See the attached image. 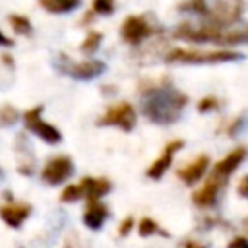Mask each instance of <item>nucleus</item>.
<instances>
[{"label": "nucleus", "instance_id": "nucleus-1", "mask_svg": "<svg viewBox=\"0 0 248 248\" xmlns=\"http://www.w3.org/2000/svg\"><path fill=\"white\" fill-rule=\"evenodd\" d=\"M188 105V95L170 87V85H155L143 91L141 112L147 120L155 124H170L176 122L184 107Z\"/></svg>", "mask_w": 248, "mask_h": 248}, {"label": "nucleus", "instance_id": "nucleus-2", "mask_svg": "<svg viewBox=\"0 0 248 248\" xmlns=\"http://www.w3.org/2000/svg\"><path fill=\"white\" fill-rule=\"evenodd\" d=\"M242 54L234 50H186V48H172L167 52L165 62L170 64H221V62H234L240 60Z\"/></svg>", "mask_w": 248, "mask_h": 248}, {"label": "nucleus", "instance_id": "nucleus-3", "mask_svg": "<svg viewBox=\"0 0 248 248\" xmlns=\"http://www.w3.org/2000/svg\"><path fill=\"white\" fill-rule=\"evenodd\" d=\"M136 120H138V114H136L134 107L130 103L122 101V103H116L110 108H107L103 112V116L97 118V126H114L124 132H130V130H134Z\"/></svg>", "mask_w": 248, "mask_h": 248}, {"label": "nucleus", "instance_id": "nucleus-4", "mask_svg": "<svg viewBox=\"0 0 248 248\" xmlns=\"http://www.w3.org/2000/svg\"><path fill=\"white\" fill-rule=\"evenodd\" d=\"M242 10H244L242 0H219L213 8H209L205 19L219 27H229V25L238 23Z\"/></svg>", "mask_w": 248, "mask_h": 248}, {"label": "nucleus", "instance_id": "nucleus-5", "mask_svg": "<svg viewBox=\"0 0 248 248\" xmlns=\"http://www.w3.org/2000/svg\"><path fill=\"white\" fill-rule=\"evenodd\" d=\"M41 112H43V107L39 105V107L29 108V110L23 114V120H25V124H27V128H29L37 138H41L43 141H46V143H50V145L60 143L62 134H60L58 128H54L52 124L41 120Z\"/></svg>", "mask_w": 248, "mask_h": 248}, {"label": "nucleus", "instance_id": "nucleus-6", "mask_svg": "<svg viewBox=\"0 0 248 248\" xmlns=\"http://www.w3.org/2000/svg\"><path fill=\"white\" fill-rule=\"evenodd\" d=\"M155 29L143 16H128L120 25V37L128 45H140L143 39L153 35Z\"/></svg>", "mask_w": 248, "mask_h": 248}, {"label": "nucleus", "instance_id": "nucleus-7", "mask_svg": "<svg viewBox=\"0 0 248 248\" xmlns=\"http://www.w3.org/2000/svg\"><path fill=\"white\" fill-rule=\"evenodd\" d=\"M72 172H74V163H72V159L66 157V155H58V157L50 159V161L43 167L41 178H43L46 184L56 186V184H62L64 180H68V178L72 176Z\"/></svg>", "mask_w": 248, "mask_h": 248}, {"label": "nucleus", "instance_id": "nucleus-8", "mask_svg": "<svg viewBox=\"0 0 248 248\" xmlns=\"http://www.w3.org/2000/svg\"><path fill=\"white\" fill-rule=\"evenodd\" d=\"M246 155H248V151H246V147H234L229 155H225L221 161H217L215 163V167H213V170H211V178H215V180H219L223 186L227 184V178L240 167V163L246 159Z\"/></svg>", "mask_w": 248, "mask_h": 248}, {"label": "nucleus", "instance_id": "nucleus-9", "mask_svg": "<svg viewBox=\"0 0 248 248\" xmlns=\"http://www.w3.org/2000/svg\"><path fill=\"white\" fill-rule=\"evenodd\" d=\"M105 62L97 60V58H89V60H81V62H66V66H62V72H66L68 76H72L74 79H93L97 76H101L105 72Z\"/></svg>", "mask_w": 248, "mask_h": 248}, {"label": "nucleus", "instance_id": "nucleus-10", "mask_svg": "<svg viewBox=\"0 0 248 248\" xmlns=\"http://www.w3.org/2000/svg\"><path fill=\"white\" fill-rule=\"evenodd\" d=\"M180 147H182V140H172V141H169V143L165 145L161 157H157V159L149 165V169H147V176L153 178V180H159V178L167 172V169L170 167L172 157H174V153H176Z\"/></svg>", "mask_w": 248, "mask_h": 248}, {"label": "nucleus", "instance_id": "nucleus-11", "mask_svg": "<svg viewBox=\"0 0 248 248\" xmlns=\"http://www.w3.org/2000/svg\"><path fill=\"white\" fill-rule=\"evenodd\" d=\"M29 213H31V205H27V203L10 202V203L0 205V219L12 229H19L21 223L29 217Z\"/></svg>", "mask_w": 248, "mask_h": 248}, {"label": "nucleus", "instance_id": "nucleus-12", "mask_svg": "<svg viewBox=\"0 0 248 248\" xmlns=\"http://www.w3.org/2000/svg\"><path fill=\"white\" fill-rule=\"evenodd\" d=\"M209 167V157L207 155H198L194 161H190L186 167L176 170V176L184 182V184H196L207 170Z\"/></svg>", "mask_w": 248, "mask_h": 248}, {"label": "nucleus", "instance_id": "nucleus-13", "mask_svg": "<svg viewBox=\"0 0 248 248\" xmlns=\"http://www.w3.org/2000/svg\"><path fill=\"white\" fill-rule=\"evenodd\" d=\"M107 217H108L107 205H103L99 200H87V205L83 211V223L87 229H93V231L101 229Z\"/></svg>", "mask_w": 248, "mask_h": 248}, {"label": "nucleus", "instance_id": "nucleus-14", "mask_svg": "<svg viewBox=\"0 0 248 248\" xmlns=\"http://www.w3.org/2000/svg\"><path fill=\"white\" fill-rule=\"evenodd\" d=\"M221 188H223V184H221L219 180H215V178L209 176V178L205 180V184H203L200 190H196V192L192 194V202H194L198 207H209V205L215 203L217 194H219Z\"/></svg>", "mask_w": 248, "mask_h": 248}, {"label": "nucleus", "instance_id": "nucleus-15", "mask_svg": "<svg viewBox=\"0 0 248 248\" xmlns=\"http://www.w3.org/2000/svg\"><path fill=\"white\" fill-rule=\"evenodd\" d=\"M81 188H83V198L87 200H101L105 194L110 192L112 184L108 178H91V176H85L81 182Z\"/></svg>", "mask_w": 248, "mask_h": 248}, {"label": "nucleus", "instance_id": "nucleus-16", "mask_svg": "<svg viewBox=\"0 0 248 248\" xmlns=\"http://www.w3.org/2000/svg\"><path fill=\"white\" fill-rule=\"evenodd\" d=\"M39 4L50 14H68L76 10L81 4V0H39Z\"/></svg>", "mask_w": 248, "mask_h": 248}, {"label": "nucleus", "instance_id": "nucleus-17", "mask_svg": "<svg viewBox=\"0 0 248 248\" xmlns=\"http://www.w3.org/2000/svg\"><path fill=\"white\" fill-rule=\"evenodd\" d=\"M8 21H10L12 29H14L17 35H29V33H31V21H29V17L19 16V14H12V16L8 17Z\"/></svg>", "mask_w": 248, "mask_h": 248}, {"label": "nucleus", "instance_id": "nucleus-18", "mask_svg": "<svg viewBox=\"0 0 248 248\" xmlns=\"http://www.w3.org/2000/svg\"><path fill=\"white\" fill-rule=\"evenodd\" d=\"M101 39H103V35L99 33V31H89L87 35H85V39H83V43H81V52H85V54H93L97 48H99V45H101Z\"/></svg>", "mask_w": 248, "mask_h": 248}, {"label": "nucleus", "instance_id": "nucleus-19", "mask_svg": "<svg viewBox=\"0 0 248 248\" xmlns=\"http://www.w3.org/2000/svg\"><path fill=\"white\" fill-rule=\"evenodd\" d=\"M178 10L180 12H194V14H202V16H207V12H209L205 0H184L178 4Z\"/></svg>", "mask_w": 248, "mask_h": 248}, {"label": "nucleus", "instance_id": "nucleus-20", "mask_svg": "<svg viewBox=\"0 0 248 248\" xmlns=\"http://www.w3.org/2000/svg\"><path fill=\"white\" fill-rule=\"evenodd\" d=\"M83 198V188H81V184H70V186H66L64 190H62V194H60V202H64V203H72V202H78V200H81Z\"/></svg>", "mask_w": 248, "mask_h": 248}, {"label": "nucleus", "instance_id": "nucleus-21", "mask_svg": "<svg viewBox=\"0 0 248 248\" xmlns=\"http://www.w3.org/2000/svg\"><path fill=\"white\" fill-rule=\"evenodd\" d=\"M138 231H140V236H151V234H155V232L167 234L165 231L159 229L157 221H153L151 217H143V219H140V223H138Z\"/></svg>", "mask_w": 248, "mask_h": 248}, {"label": "nucleus", "instance_id": "nucleus-22", "mask_svg": "<svg viewBox=\"0 0 248 248\" xmlns=\"http://www.w3.org/2000/svg\"><path fill=\"white\" fill-rule=\"evenodd\" d=\"M17 118H19V112H17V108L14 105H2L0 107V128L12 126Z\"/></svg>", "mask_w": 248, "mask_h": 248}, {"label": "nucleus", "instance_id": "nucleus-23", "mask_svg": "<svg viewBox=\"0 0 248 248\" xmlns=\"http://www.w3.org/2000/svg\"><path fill=\"white\" fill-rule=\"evenodd\" d=\"M93 12L101 14V16H110L114 12V0H93Z\"/></svg>", "mask_w": 248, "mask_h": 248}, {"label": "nucleus", "instance_id": "nucleus-24", "mask_svg": "<svg viewBox=\"0 0 248 248\" xmlns=\"http://www.w3.org/2000/svg\"><path fill=\"white\" fill-rule=\"evenodd\" d=\"M217 107H219V99L217 97H203L198 103V110L200 112H209V110H215Z\"/></svg>", "mask_w": 248, "mask_h": 248}, {"label": "nucleus", "instance_id": "nucleus-25", "mask_svg": "<svg viewBox=\"0 0 248 248\" xmlns=\"http://www.w3.org/2000/svg\"><path fill=\"white\" fill-rule=\"evenodd\" d=\"M132 227H134V219H132V217L122 219V223H120V227H118V236H126V234L132 231Z\"/></svg>", "mask_w": 248, "mask_h": 248}, {"label": "nucleus", "instance_id": "nucleus-26", "mask_svg": "<svg viewBox=\"0 0 248 248\" xmlns=\"http://www.w3.org/2000/svg\"><path fill=\"white\" fill-rule=\"evenodd\" d=\"M227 248H248V238L246 236H234L227 244Z\"/></svg>", "mask_w": 248, "mask_h": 248}, {"label": "nucleus", "instance_id": "nucleus-27", "mask_svg": "<svg viewBox=\"0 0 248 248\" xmlns=\"http://www.w3.org/2000/svg\"><path fill=\"white\" fill-rule=\"evenodd\" d=\"M236 192H238L240 198H246L248 200V176H242L240 178V182L236 186Z\"/></svg>", "mask_w": 248, "mask_h": 248}, {"label": "nucleus", "instance_id": "nucleus-28", "mask_svg": "<svg viewBox=\"0 0 248 248\" xmlns=\"http://www.w3.org/2000/svg\"><path fill=\"white\" fill-rule=\"evenodd\" d=\"M242 124H244V116H238L231 126H229V134L231 136H234V134H238V130L242 128Z\"/></svg>", "mask_w": 248, "mask_h": 248}, {"label": "nucleus", "instance_id": "nucleus-29", "mask_svg": "<svg viewBox=\"0 0 248 248\" xmlns=\"http://www.w3.org/2000/svg\"><path fill=\"white\" fill-rule=\"evenodd\" d=\"M182 248H207V246L202 242H196V240H186V242H182Z\"/></svg>", "mask_w": 248, "mask_h": 248}, {"label": "nucleus", "instance_id": "nucleus-30", "mask_svg": "<svg viewBox=\"0 0 248 248\" xmlns=\"http://www.w3.org/2000/svg\"><path fill=\"white\" fill-rule=\"evenodd\" d=\"M12 45H14V41H12V39H8V37L0 31V46H12Z\"/></svg>", "mask_w": 248, "mask_h": 248}, {"label": "nucleus", "instance_id": "nucleus-31", "mask_svg": "<svg viewBox=\"0 0 248 248\" xmlns=\"http://www.w3.org/2000/svg\"><path fill=\"white\" fill-rule=\"evenodd\" d=\"M64 248H79V244H78V242H74L72 238H68V240H66V244H64Z\"/></svg>", "mask_w": 248, "mask_h": 248}, {"label": "nucleus", "instance_id": "nucleus-32", "mask_svg": "<svg viewBox=\"0 0 248 248\" xmlns=\"http://www.w3.org/2000/svg\"><path fill=\"white\" fill-rule=\"evenodd\" d=\"M242 225H244V231H246V234H248V217L242 219Z\"/></svg>", "mask_w": 248, "mask_h": 248}, {"label": "nucleus", "instance_id": "nucleus-33", "mask_svg": "<svg viewBox=\"0 0 248 248\" xmlns=\"http://www.w3.org/2000/svg\"><path fill=\"white\" fill-rule=\"evenodd\" d=\"M0 174H2V169H0Z\"/></svg>", "mask_w": 248, "mask_h": 248}]
</instances>
